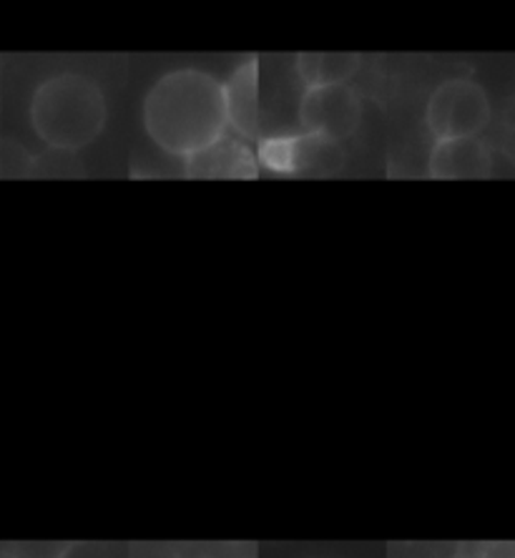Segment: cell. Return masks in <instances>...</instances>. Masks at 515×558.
Wrapping results in <instances>:
<instances>
[{"label":"cell","mask_w":515,"mask_h":558,"mask_svg":"<svg viewBox=\"0 0 515 558\" xmlns=\"http://www.w3.org/2000/svg\"><path fill=\"white\" fill-rule=\"evenodd\" d=\"M144 124L163 151L192 159L226 134L224 86L196 69L163 73L144 101Z\"/></svg>","instance_id":"1"},{"label":"cell","mask_w":515,"mask_h":558,"mask_svg":"<svg viewBox=\"0 0 515 558\" xmlns=\"http://www.w3.org/2000/svg\"><path fill=\"white\" fill-rule=\"evenodd\" d=\"M30 124L53 149H84L96 142L106 124L101 86L81 73H59L44 81L33 94Z\"/></svg>","instance_id":"2"},{"label":"cell","mask_w":515,"mask_h":558,"mask_svg":"<svg viewBox=\"0 0 515 558\" xmlns=\"http://www.w3.org/2000/svg\"><path fill=\"white\" fill-rule=\"evenodd\" d=\"M490 101L486 88L468 78L445 81L428 101V126L436 138L476 136L488 126Z\"/></svg>","instance_id":"3"},{"label":"cell","mask_w":515,"mask_h":558,"mask_svg":"<svg viewBox=\"0 0 515 558\" xmlns=\"http://www.w3.org/2000/svg\"><path fill=\"white\" fill-rule=\"evenodd\" d=\"M363 119V106L350 86L307 88L299 104V121L309 136L340 144L353 136Z\"/></svg>","instance_id":"4"},{"label":"cell","mask_w":515,"mask_h":558,"mask_svg":"<svg viewBox=\"0 0 515 558\" xmlns=\"http://www.w3.org/2000/svg\"><path fill=\"white\" fill-rule=\"evenodd\" d=\"M428 169L436 179H483L493 169V156L478 136L438 138Z\"/></svg>","instance_id":"5"},{"label":"cell","mask_w":515,"mask_h":558,"mask_svg":"<svg viewBox=\"0 0 515 558\" xmlns=\"http://www.w3.org/2000/svg\"><path fill=\"white\" fill-rule=\"evenodd\" d=\"M189 171L194 177H257L255 156L247 146L236 142H217L209 149L189 159Z\"/></svg>","instance_id":"6"},{"label":"cell","mask_w":515,"mask_h":558,"mask_svg":"<svg viewBox=\"0 0 515 558\" xmlns=\"http://www.w3.org/2000/svg\"><path fill=\"white\" fill-rule=\"evenodd\" d=\"M359 69L357 53H302L297 59L299 78L307 88L347 86Z\"/></svg>","instance_id":"7"},{"label":"cell","mask_w":515,"mask_h":558,"mask_svg":"<svg viewBox=\"0 0 515 558\" xmlns=\"http://www.w3.org/2000/svg\"><path fill=\"white\" fill-rule=\"evenodd\" d=\"M292 171L307 177H330L342 169L345 151L340 144L302 134L292 136Z\"/></svg>","instance_id":"8"},{"label":"cell","mask_w":515,"mask_h":558,"mask_svg":"<svg viewBox=\"0 0 515 558\" xmlns=\"http://www.w3.org/2000/svg\"><path fill=\"white\" fill-rule=\"evenodd\" d=\"M229 124L242 134H252L257 124V63L242 65L224 86Z\"/></svg>","instance_id":"9"},{"label":"cell","mask_w":515,"mask_h":558,"mask_svg":"<svg viewBox=\"0 0 515 558\" xmlns=\"http://www.w3.org/2000/svg\"><path fill=\"white\" fill-rule=\"evenodd\" d=\"M292 146H294L292 136L267 138V142L259 144V159L272 171L292 174Z\"/></svg>","instance_id":"10"},{"label":"cell","mask_w":515,"mask_h":558,"mask_svg":"<svg viewBox=\"0 0 515 558\" xmlns=\"http://www.w3.org/2000/svg\"><path fill=\"white\" fill-rule=\"evenodd\" d=\"M71 544H13L8 548V558H63L69 554Z\"/></svg>","instance_id":"11"},{"label":"cell","mask_w":515,"mask_h":558,"mask_svg":"<svg viewBox=\"0 0 515 558\" xmlns=\"http://www.w3.org/2000/svg\"><path fill=\"white\" fill-rule=\"evenodd\" d=\"M457 558H513L511 544H476L463 546Z\"/></svg>","instance_id":"12"}]
</instances>
